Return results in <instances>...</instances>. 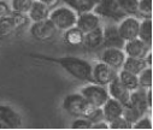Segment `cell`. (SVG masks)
Masks as SVG:
<instances>
[{
    "label": "cell",
    "mask_w": 153,
    "mask_h": 130,
    "mask_svg": "<svg viewBox=\"0 0 153 130\" xmlns=\"http://www.w3.org/2000/svg\"><path fill=\"white\" fill-rule=\"evenodd\" d=\"M37 59L47 60L50 63L59 65L64 71H66L74 78L83 81V82H92V64L83 58L74 57V56H65V57H47V56H34Z\"/></svg>",
    "instance_id": "6da1fadb"
},
{
    "label": "cell",
    "mask_w": 153,
    "mask_h": 130,
    "mask_svg": "<svg viewBox=\"0 0 153 130\" xmlns=\"http://www.w3.org/2000/svg\"><path fill=\"white\" fill-rule=\"evenodd\" d=\"M48 18L54 24L57 30L64 31V30L76 25L77 13L72 11L70 7H68L66 5H60V6L58 5L53 9H51Z\"/></svg>",
    "instance_id": "7a4b0ae2"
},
{
    "label": "cell",
    "mask_w": 153,
    "mask_h": 130,
    "mask_svg": "<svg viewBox=\"0 0 153 130\" xmlns=\"http://www.w3.org/2000/svg\"><path fill=\"white\" fill-rule=\"evenodd\" d=\"M91 104L86 101V99L80 94V93H71L68 94L62 104L63 110L71 117H86L89 108Z\"/></svg>",
    "instance_id": "3957f363"
},
{
    "label": "cell",
    "mask_w": 153,
    "mask_h": 130,
    "mask_svg": "<svg viewBox=\"0 0 153 130\" xmlns=\"http://www.w3.org/2000/svg\"><path fill=\"white\" fill-rule=\"evenodd\" d=\"M80 94L86 99L87 103L98 107H101L104 103L110 98L107 87L97 84L94 82H87V84H85L80 89Z\"/></svg>",
    "instance_id": "277c9868"
},
{
    "label": "cell",
    "mask_w": 153,
    "mask_h": 130,
    "mask_svg": "<svg viewBox=\"0 0 153 130\" xmlns=\"http://www.w3.org/2000/svg\"><path fill=\"white\" fill-rule=\"evenodd\" d=\"M93 12L97 13L100 18H107L117 23L126 17V13L121 10L116 0H99L93 9Z\"/></svg>",
    "instance_id": "5b68a950"
},
{
    "label": "cell",
    "mask_w": 153,
    "mask_h": 130,
    "mask_svg": "<svg viewBox=\"0 0 153 130\" xmlns=\"http://www.w3.org/2000/svg\"><path fill=\"white\" fill-rule=\"evenodd\" d=\"M57 31H58L57 28L50 21V18H46V19L39 21V22H33V24L29 28V33H30L31 37L39 42L51 41L56 36Z\"/></svg>",
    "instance_id": "8992f818"
},
{
    "label": "cell",
    "mask_w": 153,
    "mask_h": 130,
    "mask_svg": "<svg viewBox=\"0 0 153 130\" xmlns=\"http://www.w3.org/2000/svg\"><path fill=\"white\" fill-rule=\"evenodd\" d=\"M22 124L23 118L15 107L0 104V130L18 129L22 126Z\"/></svg>",
    "instance_id": "52a82bcc"
},
{
    "label": "cell",
    "mask_w": 153,
    "mask_h": 130,
    "mask_svg": "<svg viewBox=\"0 0 153 130\" xmlns=\"http://www.w3.org/2000/svg\"><path fill=\"white\" fill-rule=\"evenodd\" d=\"M117 70L99 60L94 65H92V82L106 87L117 76Z\"/></svg>",
    "instance_id": "ba28073f"
},
{
    "label": "cell",
    "mask_w": 153,
    "mask_h": 130,
    "mask_svg": "<svg viewBox=\"0 0 153 130\" xmlns=\"http://www.w3.org/2000/svg\"><path fill=\"white\" fill-rule=\"evenodd\" d=\"M126 53L122 48L114 47H104V50L99 53V60L113 68L114 70H121L123 62L126 59Z\"/></svg>",
    "instance_id": "9c48e42d"
},
{
    "label": "cell",
    "mask_w": 153,
    "mask_h": 130,
    "mask_svg": "<svg viewBox=\"0 0 153 130\" xmlns=\"http://www.w3.org/2000/svg\"><path fill=\"white\" fill-rule=\"evenodd\" d=\"M139 27H140V18L137 16H126L117 24L118 33L124 41L136 39L139 34Z\"/></svg>",
    "instance_id": "30bf717a"
},
{
    "label": "cell",
    "mask_w": 153,
    "mask_h": 130,
    "mask_svg": "<svg viewBox=\"0 0 153 130\" xmlns=\"http://www.w3.org/2000/svg\"><path fill=\"white\" fill-rule=\"evenodd\" d=\"M124 40L121 37L117 25L110 24L102 27V47H114V48H122L124 46Z\"/></svg>",
    "instance_id": "8fae6325"
},
{
    "label": "cell",
    "mask_w": 153,
    "mask_h": 130,
    "mask_svg": "<svg viewBox=\"0 0 153 130\" xmlns=\"http://www.w3.org/2000/svg\"><path fill=\"white\" fill-rule=\"evenodd\" d=\"M151 50H152V47L146 45V43L143 41H141L139 37L126 41L124 46H123V51H124L126 56L127 57H134V58H145L147 52Z\"/></svg>",
    "instance_id": "7c38bea8"
},
{
    "label": "cell",
    "mask_w": 153,
    "mask_h": 130,
    "mask_svg": "<svg viewBox=\"0 0 153 130\" xmlns=\"http://www.w3.org/2000/svg\"><path fill=\"white\" fill-rule=\"evenodd\" d=\"M107 92H108V95L113 99L118 100L123 106L127 105L129 103V95H130V92L126 88V87L121 83V81L118 79V77L116 76L107 85Z\"/></svg>",
    "instance_id": "4fadbf2b"
},
{
    "label": "cell",
    "mask_w": 153,
    "mask_h": 130,
    "mask_svg": "<svg viewBox=\"0 0 153 130\" xmlns=\"http://www.w3.org/2000/svg\"><path fill=\"white\" fill-rule=\"evenodd\" d=\"M100 23H101V18L93 11H89V12L77 15L75 27H77L83 33H88V31L100 27Z\"/></svg>",
    "instance_id": "5bb4252c"
},
{
    "label": "cell",
    "mask_w": 153,
    "mask_h": 130,
    "mask_svg": "<svg viewBox=\"0 0 153 130\" xmlns=\"http://www.w3.org/2000/svg\"><path fill=\"white\" fill-rule=\"evenodd\" d=\"M131 107H134L140 116L147 114V112L149 111L147 101H146V89L143 88H137L133 92H130L129 95V103H128Z\"/></svg>",
    "instance_id": "9a60e30c"
},
{
    "label": "cell",
    "mask_w": 153,
    "mask_h": 130,
    "mask_svg": "<svg viewBox=\"0 0 153 130\" xmlns=\"http://www.w3.org/2000/svg\"><path fill=\"white\" fill-rule=\"evenodd\" d=\"M101 110H102V114H104V119L108 123L111 120H113L114 118L117 117H121L122 116V112H123V105L116 100L113 98H108L104 105L101 106Z\"/></svg>",
    "instance_id": "2e32d148"
},
{
    "label": "cell",
    "mask_w": 153,
    "mask_h": 130,
    "mask_svg": "<svg viewBox=\"0 0 153 130\" xmlns=\"http://www.w3.org/2000/svg\"><path fill=\"white\" fill-rule=\"evenodd\" d=\"M50 11H51V9L45 3L39 1V0H33L31 6H30L27 16L30 19V22H39V21H44V19L48 18Z\"/></svg>",
    "instance_id": "e0dca14e"
},
{
    "label": "cell",
    "mask_w": 153,
    "mask_h": 130,
    "mask_svg": "<svg viewBox=\"0 0 153 130\" xmlns=\"http://www.w3.org/2000/svg\"><path fill=\"white\" fill-rule=\"evenodd\" d=\"M87 50L94 51L102 47V27H98L88 33H85L83 36V45Z\"/></svg>",
    "instance_id": "ac0fdd59"
},
{
    "label": "cell",
    "mask_w": 153,
    "mask_h": 130,
    "mask_svg": "<svg viewBox=\"0 0 153 130\" xmlns=\"http://www.w3.org/2000/svg\"><path fill=\"white\" fill-rule=\"evenodd\" d=\"M85 33L77 27H71L63 31V40L69 47H81L83 45Z\"/></svg>",
    "instance_id": "d6986e66"
},
{
    "label": "cell",
    "mask_w": 153,
    "mask_h": 130,
    "mask_svg": "<svg viewBox=\"0 0 153 130\" xmlns=\"http://www.w3.org/2000/svg\"><path fill=\"white\" fill-rule=\"evenodd\" d=\"M62 1L72 11L80 15V13L93 11V9L95 7L99 0H62Z\"/></svg>",
    "instance_id": "ffe728a7"
},
{
    "label": "cell",
    "mask_w": 153,
    "mask_h": 130,
    "mask_svg": "<svg viewBox=\"0 0 153 130\" xmlns=\"http://www.w3.org/2000/svg\"><path fill=\"white\" fill-rule=\"evenodd\" d=\"M117 77L118 79L121 81V83L126 87V88L129 91V92H133L137 88H140L139 85V79H137V75L130 72V71H127L124 69H121L118 70L117 72Z\"/></svg>",
    "instance_id": "44dd1931"
},
{
    "label": "cell",
    "mask_w": 153,
    "mask_h": 130,
    "mask_svg": "<svg viewBox=\"0 0 153 130\" xmlns=\"http://www.w3.org/2000/svg\"><path fill=\"white\" fill-rule=\"evenodd\" d=\"M16 33H17V30H16L13 19L11 17V13L6 17L0 18V42L10 39Z\"/></svg>",
    "instance_id": "7402d4cb"
},
{
    "label": "cell",
    "mask_w": 153,
    "mask_h": 130,
    "mask_svg": "<svg viewBox=\"0 0 153 130\" xmlns=\"http://www.w3.org/2000/svg\"><path fill=\"white\" fill-rule=\"evenodd\" d=\"M152 18H143L140 19V27H139V34L137 37L143 41L146 45H148L149 47H152Z\"/></svg>",
    "instance_id": "603a6c76"
},
{
    "label": "cell",
    "mask_w": 153,
    "mask_h": 130,
    "mask_svg": "<svg viewBox=\"0 0 153 130\" xmlns=\"http://www.w3.org/2000/svg\"><path fill=\"white\" fill-rule=\"evenodd\" d=\"M145 68H147V64L143 58H134V57H126L122 69L130 71L135 75H139Z\"/></svg>",
    "instance_id": "cb8c5ba5"
},
{
    "label": "cell",
    "mask_w": 153,
    "mask_h": 130,
    "mask_svg": "<svg viewBox=\"0 0 153 130\" xmlns=\"http://www.w3.org/2000/svg\"><path fill=\"white\" fill-rule=\"evenodd\" d=\"M152 66H147L145 68L139 75H137V79H139V85L140 88L143 89H149L152 88V81H153V72H152Z\"/></svg>",
    "instance_id": "d4e9b609"
},
{
    "label": "cell",
    "mask_w": 153,
    "mask_h": 130,
    "mask_svg": "<svg viewBox=\"0 0 153 130\" xmlns=\"http://www.w3.org/2000/svg\"><path fill=\"white\" fill-rule=\"evenodd\" d=\"M121 10L126 16H136L137 15V3L139 0H116Z\"/></svg>",
    "instance_id": "484cf974"
},
{
    "label": "cell",
    "mask_w": 153,
    "mask_h": 130,
    "mask_svg": "<svg viewBox=\"0 0 153 130\" xmlns=\"http://www.w3.org/2000/svg\"><path fill=\"white\" fill-rule=\"evenodd\" d=\"M153 0H139L137 3V15L139 17L143 18H152L153 11Z\"/></svg>",
    "instance_id": "4316f807"
},
{
    "label": "cell",
    "mask_w": 153,
    "mask_h": 130,
    "mask_svg": "<svg viewBox=\"0 0 153 130\" xmlns=\"http://www.w3.org/2000/svg\"><path fill=\"white\" fill-rule=\"evenodd\" d=\"M31 3H33V0H11L10 6L13 12L27 15L31 6Z\"/></svg>",
    "instance_id": "83f0119b"
},
{
    "label": "cell",
    "mask_w": 153,
    "mask_h": 130,
    "mask_svg": "<svg viewBox=\"0 0 153 130\" xmlns=\"http://www.w3.org/2000/svg\"><path fill=\"white\" fill-rule=\"evenodd\" d=\"M11 17L13 19V23H15V27H16L17 31H21L22 29H24L30 22V19L28 18V16L25 13H18V12H13L12 11L11 12Z\"/></svg>",
    "instance_id": "f1b7e54d"
},
{
    "label": "cell",
    "mask_w": 153,
    "mask_h": 130,
    "mask_svg": "<svg viewBox=\"0 0 153 130\" xmlns=\"http://www.w3.org/2000/svg\"><path fill=\"white\" fill-rule=\"evenodd\" d=\"M131 129H141V130H152L153 129V123L152 118L148 117L147 114L141 116L135 123L131 124Z\"/></svg>",
    "instance_id": "f546056e"
},
{
    "label": "cell",
    "mask_w": 153,
    "mask_h": 130,
    "mask_svg": "<svg viewBox=\"0 0 153 130\" xmlns=\"http://www.w3.org/2000/svg\"><path fill=\"white\" fill-rule=\"evenodd\" d=\"M122 116L130 123V124H133V123H135L141 116L139 114V112L134 108V107H131L129 104H127V105H124L123 106V112H122Z\"/></svg>",
    "instance_id": "4dcf8cb0"
},
{
    "label": "cell",
    "mask_w": 153,
    "mask_h": 130,
    "mask_svg": "<svg viewBox=\"0 0 153 130\" xmlns=\"http://www.w3.org/2000/svg\"><path fill=\"white\" fill-rule=\"evenodd\" d=\"M71 129H92V122L87 118V117H75V119L71 122V125H70Z\"/></svg>",
    "instance_id": "1f68e13d"
},
{
    "label": "cell",
    "mask_w": 153,
    "mask_h": 130,
    "mask_svg": "<svg viewBox=\"0 0 153 130\" xmlns=\"http://www.w3.org/2000/svg\"><path fill=\"white\" fill-rule=\"evenodd\" d=\"M108 128L110 129H131V124L123 116H121L108 122Z\"/></svg>",
    "instance_id": "d6a6232c"
},
{
    "label": "cell",
    "mask_w": 153,
    "mask_h": 130,
    "mask_svg": "<svg viewBox=\"0 0 153 130\" xmlns=\"http://www.w3.org/2000/svg\"><path fill=\"white\" fill-rule=\"evenodd\" d=\"M11 12H12V10H11L10 4L7 1H5V0H0V18L9 16Z\"/></svg>",
    "instance_id": "836d02e7"
},
{
    "label": "cell",
    "mask_w": 153,
    "mask_h": 130,
    "mask_svg": "<svg viewBox=\"0 0 153 130\" xmlns=\"http://www.w3.org/2000/svg\"><path fill=\"white\" fill-rule=\"evenodd\" d=\"M92 129H94V130H100V129L101 130H106V129H110V128H108V123L105 119H102V120L93 123L92 124Z\"/></svg>",
    "instance_id": "e575fe53"
},
{
    "label": "cell",
    "mask_w": 153,
    "mask_h": 130,
    "mask_svg": "<svg viewBox=\"0 0 153 130\" xmlns=\"http://www.w3.org/2000/svg\"><path fill=\"white\" fill-rule=\"evenodd\" d=\"M39 1H42V3H45L50 9H53V7H56V6H58V5L60 4L62 0H39Z\"/></svg>",
    "instance_id": "d590c367"
},
{
    "label": "cell",
    "mask_w": 153,
    "mask_h": 130,
    "mask_svg": "<svg viewBox=\"0 0 153 130\" xmlns=\"http://www.w3.org/2000/svg\"><path fill=\"white\" fill-rule=\"evenodd\" d=\"M146 101H147L148 108L152 110V88L146 89Z\"/></svg>",
    "instance_id": "8d00e7d4"
},
{
    "label": "cell",
    "mask_w": 153,
    "mask_h": 130,
    "mask_svg": "<svg viewBox=\"0 0 153 130\" xmlns=\"http://www.w3.org/2000/svg\"><path fill=\"white\" fill-rule=\"evenodd\" d=\"M143 59H145V62H146L147 66H152V50L147 52V54L145 56V58H143Z\"/></svg>",
    "instance_id": "74e56055"
}]
</instances>
